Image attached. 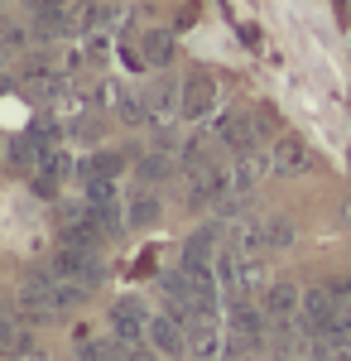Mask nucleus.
<instances>
[{
  "mask_svg": "<svg viewBox=\"0 0 351 361\" xmlns=\"http://www.w3.org/2000/svg\"><path fill=\"white\" fill-rule=\"evenodd\" d=\"M342 222H351V193H347V202H342Z\"/></svg>",
  "mask_w": 351,
  "mask_h": 361,
  "instance_id": "nucleus-16",
  "label": "nucleus"
},
{
  "mask_svg": "<svg viewBox=\"0 0 351 361\" xmlns=\"http://www.w3.org/2000/svg\"><path fill=\"white\" fill-rule=\"evenodd\" d=\"M149 347H154L159 357H183V352H192L188 347V323L173 318L168 308L154 313V318H149Z\"/></svg>",
  "mask_w": 351,
  "mask_h": 361,
  "instance_id": "nucleus-8",
  "label": "nucleus"
},
{
  "mask_svg": "<svg viewBox=\"0 0 351 361\" xmlns=\"http://www.w3.org/2000/svg\"><path fill=\"white\" fill-rule=\"evenodd\" d=\"M121 173H125V154H116V149H111V154H92V159L82 164V178H87V183H97V178H111V183H116Z\"/></svg>",
  "mask_w": 351,
  "mask_h": 361,
  "instance_id": "nucleus-14",
  "label": "nucleus"
},
{
  "mask_svg": "<svg viewBox=\"0 0 351 361\" xmlns=\"http://www.w3.org/2000/svg\"><path fill=\"white\" fill-rule=\"evenodd\" d=\"M168 173H173V159H168L164 149H154V154L135 159V178H140V188H159V183H168Z\"/></svg>",
  "mask_w": 351,
  "mask_h": 361,
  "instance_id": "nucleus-12",
  "label": "nucleus"
},
{
  "mask_svg": "<svg viewBox=\"0 0 351 361\" xmlns=\"http://www.w3.org/2000/svg\"><path fill=\"white\" fill-rule=\"evenodd\" d=\"M216 102H221V92H216L212 78H202V73L183 78V102H178V116L183 121H207V116H216Z\"/></svg>",
  "mask_w": 351,
  "mask_h": 361,
  "instance_id": "nucleus-7",
  "label": "nucleus"
},
{
  "mask_svg": "<svg viewBox=\"0 0 351 361\" xmlns=\"http://www.w3.org/2000/svg\"><path fill=\"white\" fill-rule=\"evenodd\" d=\"M270 164H274V173H279V178L303 173V169H308V149H303V140H294V135L274 140V145H270Z\"/></svg>",
  "mask_w": 351,
  "mask_h": 361,
  "instance_id": "nucleus-11",
  "label": "nucleus"
},
{
  "mask_svg": "<svg viewBox=\"0 0 351 361\" xmlns=\"http://www.w3.org/2000/svg\"><path fill=\"white\" fill-rule=\"evenodd\" d=\"M178 102H183V82L173 78H154L144 87V106H149V126H168L178 116Z\"/></svg>",
  "mask_w": 351,
  "mask_h": 361,
  "instance_id": "nucleus-9",
  "label": "nucleus"
},
{
  "mask_svg": "<svg viewBox=\"0 0 351 361\" xmlns=\"http://www.w3.org/2000/svg\"><path fill=\"white\" fill-rule=\"evenodd\" d=\"M154 222H159V197H154V188H140L125 202V226H154Z\"/></svg>",
  "mask_w": 351,
  "mask_h": 361,
  "instance_id": "nucleus-13",
  "label": "nucleus"
},
{
  "mask_svg": "<svg viewBox=\"0 0 351 361\" xmlns=\"http://www.w3.org/2000/svg\"><path fill=\"white\" fill-rule=\"evenodd\" d=\"M260 135H265V121L260 116H245V111H226V116H216V126H212V140L231 159L260 149Z\"/></svg>",
  "mask_w": 351,
  "mask_h": 361,
  "instance_id": "nucleus-3",
  "label": "nucleus"
},
{
  "mask_svg": "<svg viewBox=\"0 0 351 361\" xmlns=\"http://www.w3.org/2000/svg\"><path fill=\"white\" fill-rule=\"evenodd\" d=\"M0 5H5V0H0Z\"/></svg>",
  "mask_w": 351,
  "mask_h": 361,
  "instance_id": "nucleus-17",
  "label": "nucleus"
},
{
  "mask_svg": "<svg viewBox=\"0 0 351 361\" xmlns=\"http://www.w3.org/2000/svg\"><path fill=\"white\" fill-rule=\"evenodd\" d=\"M260 304H265V313H270V323H298V313H303V294H298V284L279 279V284L265 289Z\"/></svg>",
  "mask_w": 351,
  "mask_h": 361,
  "instance_id": "nucleus-10",
  "label": "nucleus"
},
{
  "mask_svg": "<svg viewBox=\"0 0 351 361\" xmlns=\"http://www.w3.org/2000/svg\"><path fill=\"white\" fill-rule=\"evenodd\" d=\"M73 169H78V164H73V154H68L63 145H54V149L39 159V169L29 173V183H34V193H39V197H58V193H63V183L73 178Z\"/></svg>",
  "mask_w": 351,
  "mask_h": 361,
  "instance_id": "nucleus-5",
  "label": "nucleus"
},
{
  "mask_svg": "<svg viewBox=\"0 0 351 361\" xmlns=\"http://www.w3.org/2000/svg\"><path fill=\"white\" fill-rule=\"evenodd\" d=\"M121 121L125 126H149V106H144V97H121Z\"/></svg>",
  "mask_w": 351,
  "mask_h": 361,
  "instance_id": "nucleus-15",
  "label": "nucleus"
},
{
  "mask_svg": "<svg viewBox=\"0 0 351 361\" xmlns=\"http://www.w3.org/2000/svg\"><path fill=\"white\" fill-rule=\"evenodd\" d=\"M149 318L154 313H144L140 299H116V308H111V333L121 337L125 347H144L149 342Z\"/></svg>",
  "mask_w": 351,
  "mask_h": 361,
  "instance_id": "nucleus-6",
  "label": "nucleus"
},
{
  "mask_svg": "<svg viewBox=\"0 0 351 361\" xmlns=\"http://www.w3.org/2000/svg\"><path fill=\"white\" fill-rule=\"evenodd\" d=\"M54 270L68 279V284H78V289H87V294H92V289L106 279V260H101V250L68 246V241H63V250L54 255Z\"/></svg>",
  "mask_w": 351,
  "mask_h": 361,
  "instance_id": "nucleus-2",
  "label": "nucleus"
},
{
  "mask_svg": "<svg viewBox=\"0 0 351 361\" xmlns=\"http://www.w3.org/2000/svg\"><path fill=\"white\" fill-rule=\"evenodd\" d=\"M87 217H92V226H97L106 241H116V236L125 231V197H121V188H116L111 178L87 183Z\"/></svg>",
  "mask_w": 351,
  "mask_h": 361,
  "instance_id": "nucleus-1",
  "label": "nucleus"
},
{
  "mask_svg": "<svg viewBox=\"0 0 351 361\" xmlns=\"http://www.w3.org/2000/svg\"><path fill=\"white\" fill-rule=\"evenodd\" d=\"M121 49L130 68H164L173 58V39H168V29H130L121 39Z\"/></svg>",
  "mask_w": 351,
  "mask_h": 361,
  "instance_id": "nucleus-4",
  "label": "nucleus"
}]
</instances>
